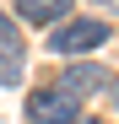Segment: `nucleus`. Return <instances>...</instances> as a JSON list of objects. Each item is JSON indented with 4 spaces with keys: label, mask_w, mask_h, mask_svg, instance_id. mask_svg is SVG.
<instances>
[{
    "label": "nucleus",
    "mask_w": 119,
    "mask_h": 124,
    "mask_svg": "<svg viewBox=\"0 0 119 124\" xmlns=\"http://www.w3.org/2000/svg\"><path fill=\"white\" fill-rule=\"evenodd\" d=\"M27 113H33V124H76V102L49 86V92H33Z\"/></svg>",
    "instance_id": "nucleus-2"
},
{
    "label": "nucleus",
    "mask_w": 119,
    "mask_h": 124,
    "mask_svg": "<svg viewBox=\"0 0 119 124\" xmlns=\"http://www.w3.org/2000/svg\"><path fill=\"white\" fill-rule=\"evenodd\" d=\"M81 124H103V119H81Z\"/></svg>",
    "instance_id": "nucleus-7"
},
{
    "label": "nucleus",
    "mask_w": 119,
    "mask_h": 124,
    "mask_svg": "<svg viewBox=\"0 0 119 124\" xmlns=\"http://www.w3.org/2000/svg\"><path fill=\"white\" fill-rule=\"evenodd\" d=\"M103 81H108V76H103V65H70L65 76H60V86H54V92H65V97L76 102V97H87V92H97Z\"/></svg>",
    "instance_id": "nucleus-3"
},
{
    "label": "nucleus",
    "mask_w": 119,
    "mask_h": 124,
    "mask_svg": "<svg viewBox=\"0 0 119 124\" xmlns=\"http://www.w3.org/2000/svg\"><path fill=\"white\" fill-rule=\"evenodd\" d=\"M22 65H27L22 43H16V32H6L0 38V86H16V81H22Z\"/></svg>",
    "instance_id": "nucleus-5"
},
{
    "label": "nucleus",
    "mask_w": 119,
    "mask_h": 124,
    "mask_svg": "<svg viewBox=\"0 0 119 124\" xmlns=\"http://www.w3.org/2000/svg\"><path fill=\"white\" fill-rule=\"evenodd\" d=\"M103 43H108V22H97V16H70L65 27L49 32L54 54H87V49H103Z\"/></svg>",
    "instance_id": "nucleus-1"
},
{
    "label": "nucleus",
    "mask_w": 119,
    "mask_h": 124,
    "mask_svg": "<svg viewBox=\"0 0 119 124\" xmlns=\"http://www.w3.org/2000/svg\"><path fill=\"white\" fill-rule=\"evenodd\" d=\"M6 32H11V16H6V11H0V38H6Z\"/></svg>",
    "instance_id": "nucleus-6"
},
{
    "label": "nucleus",
    "mask_w": 119,
    "mask_h": 124,
    "mask_svg": "<svg viewBox=\"0 0 119 124\" xmlns=\"http://www.w3.org/2000/svg\"><path fill=\"white\" fill-rule=\"evenodd\" d=\"M16 16L49 27V22H65V16H70V0H16Z\"/></svg>",
    "instance_id": "nucleus-4"
}]
</instances>
